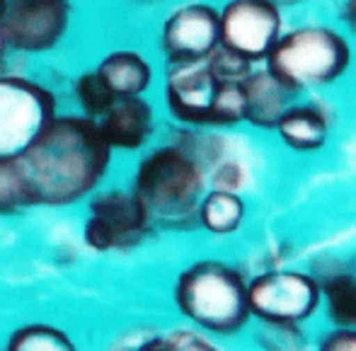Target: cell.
<instances>
[{
	"label": "cell",
	"instance_id": "24",
	"mask_svg": "<svg viewBox=\"0 0 356 351\" xmlns=\"http://www.w3.org/2000/svg\"><path fill=\"white\" fill-rule=\"evenodd\" d=\"M85 243L97 252H107V250H114V235L102 218L90 215L88 223H85Z\"/></svg>",
	"mask_w": 356,
	"mask_h": 351
},
{
	"label": "cell",
	"instance_id": "18",
	"mask_svg": "<svg viewBox=\"0 0 356 351\" xmlns=\"http://www.w3.org/2000/svg\"><path fill=\"white\" fill-rule=\"evenodd\" d=\"M5 351H75L73 344L58 329L47 325H32L22 327L10 337Z\"/></svg>",
	"mask_w": 356,
	"mask_h": 351
},
{
	"label": "cell",
	"instance_id": "15",
	"mask_svg": "<svg viewBox=\"0 0 356 351\" xmlns=\"http://www.w3.org/2000/svg\"><path fill=\"white\" fill-rule=\"evenodd\" d=\"M95 73L104 80L114 97H136L153 83V68L136 51H112L99 61Z\"/></svg>",
	"mask_w": 356,
	"mask_h": 351
},
{
	"label": "cell",
	"instance_id": "27",
	"mask_svg": "<svg viewBox=\"0 0 356 351\" xmlns=\"http://www.w3.org/2000/svg\"><path fill=\"white\" fill-rule=\"evenodd\" d=\"M141 351H170V347H168V342H153V344H148V347H143Z\"/></svg>",
	"mask_w": 356,
	"mask_h": 351
},
{
	"label": "cell",
	"instance_id": "19",
	"mask_svg": "<svg viewBox=\"0 0 356 351\" xmlns=\"http://www.w3.org/2000/svg\"><path fill=\"white\" fill-rule=\"evenodd\" d=\"M75 99H78L80 109H83V117L97 119L114 102V95L109 92L104 80L95 70H90V73H83L75 80Z\"/></svg>",
	"mask_w": 356,
	"mask_h": 351
},
{
	"label": "cell",
	"instance_id": "1",
	"mask_svg": "<svg viewBox=\"0 0 356 351\" xmlns=\"http://www.w3.org/2000/svg\"><path fill=\"white\" fill-rule=\"evenodd\" d=\"M109 158L112 148L95 119L54 114L15 163L32 206H68L102 182Z\"/></svg>",
	"mask_w": 356,
	"mask_h": 351
},
{
	"label": "cell",
	"instance_id": "5",
	"mask_svg": "<svg viewBox=\"0 0 356 351\" xmlns=\"http://www.w3.org/2000/svg\"><path fill=\"white\" fill-rule=\"evenodd\" d=\"M56 114V99L34 80L0 78V160L17 158Z\"/></svg>",
	"mask_w": 356,
	"mask_h": 351
},
{
	"label": "cell",
	"instance_id": "6",
	"mask_svg": "<svg viewBox=\"0 0 356 351\" xmlns=\"http://www.w3.org/2000/svg\"><path fill=\"white\" fill-rule=\"evenodd\" d=\"M220 47L264 63L284 34V10L269 0H228L218 10Z\"/></svg>",
	"mask_w": 356,
	"mask_h": 351
},
{
	"label": "cell",
	"instance_id": "17",
	"mask_svg": "<svg viewBox=\"0 0 356 351\" xmlns=\"http://www.w3.org/2000/svg\"><path fill=\"white\" fill-rule=\"evenodd\" d=\"M199 223L216 235H228L240 228L245 218V202L235 192H209L202 197L197 211Z\"/></svg>",
	"mask_w": 356,
	"mask_h": 351
},
{
	"label": "cell",
	"instance_id": "2",
	"mask_svg": "<svg viewBox=\"0 0 356 351\" xmlns=\"http://www.w3.org/2000/svg\"><path fill=\"white\" fill-rule=\"evenodd\" d=\"M207 187L204 165L182 145L168 143L150 150L138 163L134 194L150 220L168 228H187L197 218Z\"/></svg>",
	"mask_w": 356,
	"mask_h": 351
},
{
	"label": "cell",
	"instance_id": "8",
	"mask_svg": "<svg viewBox=\"0 0 356 351\" xmlns=\"http://www.w3.org/2000/svg\"><path fill=\"white\" fill-rule=\"evenodd\" d=\"M320 300L318 281L300 272H269L248 286L250 310L272 323H298Z\"/></svg>",
	"mask_w": 356,
	"mask_h": 351
},
{
	"label": "cell",
	"instance_id": "20",
	"mask_svg": "<svg viewBox=\"0 0 356 351\" xmlns=\"http://www.w3.org/2000/svg\"><path fill=\"white\" fill-rule=\"evenodd\" d=\"M29 192L15 158L0 160V213H17L29 209Z\"/></svg>",
	"mask_w": 356,
	"mask_h": 351
},
{
	"label": "cell",
	"instance_id": "31",
	"mask_svg": "<svg viewBox=\"0 0 356 351\" xmlns=\"http://www.w3.org/2000/svg\"><path fill=\"white\" fill-rule=\"evenodd\" d=\"M3 8H5V0H0V17H3Z\"/></svg>",
	"mask_w": 356,
	"mask_h": 351
},
{
	"label": "cell",
	"instance_id": "21",
	"mask_svg": "<svg viewBox=\"0 0 356 351\" xmlns=\"http://www.w3.org/2000/svg\"><path fill=\"white\" fill-rule=\"evenodd\" d=\"M207 66L218 83H245V78L252 73L254 63L245 58L243 54L233 51V49L218 47L207 58Z\"/></svg>",
	"mask_w": 356,
	"mask_h": 351
},
{
	"label": "cell",
	"instance_id": "12",
	"mask_svg": "<svg viewBox=\"0 0 356 351\" xmlns=\"http://www.w3.org/2000/svg\"><path fill=\"white\" fill-rule=\"evenodd\" d=\"M90 215H97L114 235V250L134 247L148 230V213L134 192H102L90 202Z\"/></svg>",
	"mask_w": 356,
	"mask_h": 351
},
{
	"label": "cell",
	"instance_id": "14",
	"mask_svg": "<svg viewBox=\"0 0 356 351\" xmlns=\"http://www.w3.org/2000/svg\"><path fill=\"white\" fill-rule=\"evenodd\" d=\"M279 140L296 153H315L330 138V119L318 102H293L274 126Z\"/></svg>",
	"mask_w": 356,
	"mask_h": 351
},
{
	"label": "cell",
	"instance_id": "7",
	"mask_svg": "<svg viewBox=\"0 0 356 351\" xmlns=\"http://www.w3.org/2000/svg\"><path fill=\"white\" fill-rule=\"evenodd\" d=\"M68 0H5L0 29L15 51L39 54L54 49L68 32Z\"/></svg>",
	"mask_w": 356,
	"mask_h": 351
},
{
	"label": "cell",
	"instance_id": "25",
	"mask_svg": "<svg viewBox=\"0 0 356 351\" xmlns=\"http://www.w3.org/2000/svg\"><path fill=\"white\" fill-rule=\"evenodd\" d=\"M320 351H356V329H337L323 344Z\"/></svg>",
	"mask_w": 356,
	"mask_h": 351
},
{
	"label": "cell",
	"instance_id": "23",
	"mask_svg": "<svg viewBox=\"0 0 356 351\" xmlns=\"http://www.w3.org/2000/svg\"><path fill=\"white\" fill-rule=\"evenodd\" d=\"M211 184H213V189H218V192H235L238 194L240 187L245 184L243 165L235 163V160H225V163H220L211 174Z\"/></svg>",
	"mask_w": 356,
	"mask_h": 351
},
{
	"label": "cell",
	"instance_id": "4",
	"mask_svg": "<svg viewBox=\"0 0 356 351\" xmlns=\"http://www.w3.org/2000/svg\"><path fill=\"white\" fill-rule=\"evenodd\" d=\"M175 298L189 320L211 332H235L250 315L243 277L220 262L189 267L177 281Z\"/></svg>",
	"mask_w": 356,
	"mask_h": 351
},
{
	"label": "cell",
	"instance_id": "29",
	"mask_svg": "<svg viewBox=\"0 0 356 351\" xmlns=\"http://www.w3.org/2000/svg\"><path fill=\"white\" fill-rule=\"evenodd\" d=\"M5 51H8V42H5L3 29H0V58H5Z\"/></svg>",
	"mask_w": 356,
	"mask_h": 351
},
{
	"label": "cell",
	"instance_id": "26",
	"mask_svg": "<svg viewBox=\"0 0 356 351\" xmlns=\"http://www.w3.org/2000/svg\"><path fill=\"white\" fill-rule=\"evenodd\" d=\"M339 17H342V22L356 34V0H344L342 10H339Z\"/></svg>",
	"mask_w": 356,
	"mask_h": 351
},
{
	"label": "cell",
	"instance_id": "3",
	"mask_svg": "<svg viewBox=\"0 0 356 351\" xmlns=\"http://www.w3.org/2000/svg\"><path fill=\"white\" fill-rule=\"evenodd\" d=\"M264 66L293 95L327 88L352 66L347 37L325 24H303L284 32L272 47Z\"/></svg>",
	"mask_w": 356,
	"mask_h": 351
},
{
	"label": "cell",
	"instance_id": "16",
	"mask_svg": "<svg viewBox=\"0 0 356 351\" xmlns=\"http://www.w3.org/2000/svg\"><path fill=\"white\" fill-rule=\"evenodd\" d=\"M325 298H327V310L334 325L344 329L356 327V277L344 267H337L332 272H323L320 281Z\"/></svg>",
	"mask_w": 356,
	"mask_h": 351
},
{
	"label": "cell",
	"instance_id": "13",
	"mask_svg": "<svg viewBox=\"0 0 356 351\" xmlns=\"http://www.w3.org/2000/svg\"><path fill=\"white\" fill-rule=\"evenodd\" d=\"M245 122L254 129L269 131L279 124L282 114L296 102V95L267 66L252 68L243 83Z\"/></svg>",
	"mask_w": 356,
	"mask_h": 351
},
{
	"label": "cell",
	"instance_id": "28",
	"mask_svg": "<svg viewBox=\"0 0 356 351\" xmlns=\"http://www.w3.org/2000/svg\"><path fill=\"white\" fill-rule=\"evenodd\" d=\"M269 3H274L277 8H293V5H298V3H303V0H269Z\"/></svg>",
	"mask_w": 356,
	"mask_h": 351
},
{
	"label": "cell",
	"instance_id": "9",
	"mask_svg": "<svg viewBox=\"0 0 356 351\" xmlns=\"http://www.w3.org/2000/svg\"><path fill=\"white\" fill-rule=\"evenodd\" d=\"M220 47L218 10L209 3H187L168 15L160 32V49L168 63L207 61Z\"/></svg>",
	"mask_w": 356,
	"mask_h": 351
},
{
	"label": "cell",
	"instance_id": "30",
	"mask_svg": "<svg viewBox=\"0 0 356 351\" xmlns=\"http://www.w3.org/2000/svg\"><path fill=\"white\" fill-rule=\"evenodd\" d=\"M5 75V58H0V78Z\"/></svg>",
	"mask_w": 356,
	"mask_h": 351
},
{
	"label": "cell",
	"instance_id": "22",
	"mask_svg": "<svg viewBox=\"0 0 356 351\" xmlns=\"http://www.w3.org/2000/svg\"><path fill=\"white\" fill-rule=\"evenodd\" d=\"M264 344L269 351H298L300 337L291 323H272L267 320V329H264Z\"/></svg>",
	"mask_w": 356,
	"mask_h": 351
},
{
	"label": "cell",
	"instance_id": "11",
	"mask_svg": "<svg viewBox=\"0 0 356 351\" xmlns=\"http://www.w3.org/2000/svg\"><path fill=\"white\" fill-rule=\"evenodd\" d=\"M109 148L136 150L153 136L155 112L143 95L136 97H114L109 109L95 119Z\"/></svg>",
	"mask_w": 356,
	"mask_h": 351
},
{
	"label": "cell",
	"instance_id": "10",
	"mask_svg": "<svg viewBox=\"0 0 356 351\" xmlns=\"http://www.w3.org/2000/svg\"><path fill=\"white\" fill-rule=\"evenodd\" d=\"M218 80L207 61L170 63L165 80V104L179 124L192 129L211 126V109Z\"/></svg>",
	"mask_w": 356,
	"mask_h": 351
}]
</instances>
